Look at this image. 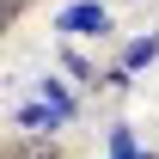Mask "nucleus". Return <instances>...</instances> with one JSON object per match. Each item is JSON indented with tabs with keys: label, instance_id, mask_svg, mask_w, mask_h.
<instances>
[{
	"label": "nucleus",
	"instance_id": "f257e3e1",
	"mask_svg": "<svg viewBox=\"0 0 159 159\" xmlns=\"http://www.w3.org/2000/svg\"><path fill=\"white\" fill-rule=\"evenodd\" d=\"M55 25H61V31H74V37H104V31H110V12L92 6V0H80V6H67Z\"/></svg>",
	"mask_w": 159,
	"mask_h": 159
},
{
	"label": "nucleus",
	"instance_id": "f03ea898",
	"mask_svg": "<svg viewBox=\"0 0 159 159\" xmlns=\"http://www.w3.org/2000/svg\"><path fill=\"white\" fill-rule=\"evenodd\" d=\"M153 55H159V37H141V43H129V55H122V74H129V67H147Z\"/></svg>",
	"mask_w": 159,
	"mask_h": 159
},
{
	"label": "nucleus",
	"instance_id": "7ed1b4c3",
	"mask_svg": "<svg viewBox=\"0 0 159 159\" xmlns=\"http://www.w3.org/2000/svg\"><path fill=\"white\" fill-rule=\"evenodd\" d=\"M19 12H25V0H0V31H6V25L19 19Z\"/></svg>",
	"mask_w": 159,
	"mask_h": 159
}]
</instances>
